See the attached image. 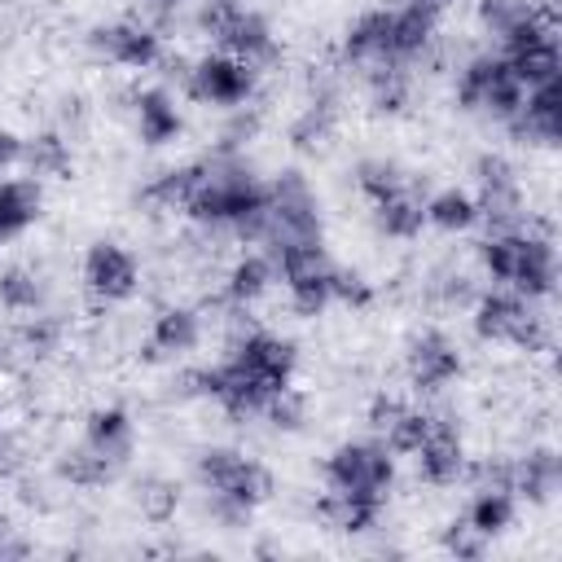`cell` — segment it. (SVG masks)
Returning <instances> with one entry per match:
<instances>
[{"instance_id": "5bb4252c", "label": "cell", "mask_w": 562, "mask_h": 562, "mask_svg": "<svg viewBox=\"0 0 562 562\" xmlns=\"http://www.w3.org/2000/svg\"><path fill=\"white\" fill-rule=\"evenodd\" d=\"M509 465H514V496L518 505H549L562 487V461L553 452V443H531L509 452Z\"/></svg>"}, {"instance_id": "8992f818", "label": "cell", "mask_w": 562, "mask_h": 562, "mask_svg": "<svg viewBox=\"0 0 562 562\" xmlns=\"http://www.w3.org/2000/svg\"><path fill=\"white\" fill-rule=\"evenodd\" d=\"M140 281H145V263L132 246L114 241V237H97L83 259H79V285L83 294L105 312V307H123L140 294Z\"/></svg>"}, {"instance_id": "4316f807", "label": "cell", "mask_w": 562, "mask_h": 562, "mask_svg": "<svg viewBox=\"0 0 562 562\" xmlns=\"http://www.w3.org/2000/svg\"><path fill=\"white\" fill-rule=\"evenodd\" d=\"M18 162H22V136L13 127H0V176L18 171Z\"/></svg>"}, {"instance_id": "ffe728a7", "label": "cell", "mask_w": 562, "mask_h": 562, "mask_svg": "<svg viewBox=\"0 0 562 562\" xmlns=\"http://www.w3.org/2000/svg\"><path fill=\"white\" fill-rule=\"evenodd\" d=\"M338 140V97H307L290 123V145L299 154H325Z\"/></svg>"}, {"instance_id": "603a6c76", "label": "cell", "mask_w": 562, "mask_h": 562, "mask_svg": "<svg viewBox=\"0 0 562 562\" xmlns=\"http://www.w3.org/2000/svg\"><path fill=\"white\" fill-rule=\"evenodd\" d=\"M259 422H263V426H272L277 435H299V430L312 422V400H307V391H299L294 382L277 386V391L263 400Z\"/></svg>"}, {"instance_id": "9c48e42d", "label": "cell", "mask_w": 562, "mask_h": 562, "mask_svg": "<svg viewBox=\"0 0 562 562\" xmlns=\"http://www.w3.org/2000/svg\"><path fill=\"white\" fill-rule=\"evenodd\" d=\"M127 119H132V132L145 149H167L180 140L184 132V110H180V92L167 88V83H140L127 92Z\"/></svg>"}, {"instance_id": "277c9868", "label": "cell", "mask_w": 562, "mask_h": 562, "mask_svg": "<svg viewBox=\"0 0 562 562\" xmlns=\"http://www.w3.org/2000/svg\"><path fill=\"white\" fill-rule=\"evenodd\" d=\"M193 483H198L202 496L237 501L246 509H259L277 492L272 470L259 457H250V452H241L233 443H206V448H198V457H193Z\"/></svg>"}, {"instance_id": "30bf717a", "label": "cell", "mask_w": 562, "mask_h": 562, "mask_svg": "<svg viewBox=\"0 0 562 562\" xmlns=\"http://www.w3.org/2000/svg\"><path fill=\"white\" fill-rule=\"evenodd\" d=\"M474 26L487 35V48L505 53L540 26H558L553 0H474Z\"/></svg>"}, {"instance_id": "e0dca14e", "label": "cell", "mask_w": 562, "mask_h": 562, "mask_svg": "<svg viewBox=\"0 0 562 562\" xmlns=\"http://www.w3.org/2000/svg\"><path fill=\"white\" fill-rule=\"evenodd\" d=\"M422 198L426 193H417V184H413V189H400V193H386V198L369 202V220H373L378 237H386V241H417L426 233Z\"/></svg>"}, {"instance_id": "7c38bea8", "label": "cell", "mask_w": 562, "mask_h": 562, "mask_svg": "<svg viewBox=\"0 0 562 562\" xmlns=\"http://www.w3.org/2000/svg\"><path fill=\"white\" fill-rule=\"evenodd\" d=\"M79 443L119 479L136 457V422L123 404H101V408L88 413V422L79 430Z\"/></svg>"}, {"instance_id": "5b68a950", "label": "cell", "mask_w": 562, "mask_h": 562, "mask_svg": "<svg viewBox=\"0 0 562 562\" xmlns=\"http://www.w3.org/2000/svg\"><path fill=\"white\" fill-rule=\"evenodd\" d=\"M259 83L263 75L250 70L246 61H237L233 53H220V48H206L198 57H189V70H184V83H180V97L193 101V105H211V110H237V105H250L259 97Z\"/></svg>"}, {"instance_id": "8fae6325", "label": "cell", "mask_w": 562, "mask_h": 562, "mask_svg": "<svg viewBox=\"0 0 562 562\" xmlns=\"http://www.w3.org/2000/svg\"><path fill=\"white\" fill-rule=\"evenodd\" d=\"M206 342V312L193 303H167L154 312L149 329H145V356L162 360V364H180L189 360L198 347Z\"/></svg>"}, {"instance_id": "cb8c5ba5", "label": "cell", "mask_w": 562, "mask_h": 562, "mask_svg": "<svg viewBox=\"0 0 562 562\" xmlns=\"http://www.w3.org/2000/svg\"><path fill=\"white\" fill-rule=\"evenodd\" d=\"M132 501H136V514L149 518V522H167L176 518V505H180V487L162 474H140L136 487H132Z\"/></svg>"}, {"instance_id": "484cf974", "label": "cell", "mask_w": 562, "mask_h": 562, "mask_svg": "<svg viewBox=\"0 0 562 562\" xmlns=\"http://www.w3.org/2000/svg\"><path fill=\"white\" fill-rule=\"evenodd\" d=\"M373 303V281L347 263L334 268V307H369Z\"/></svg>"}, {"instance_id": "7402d4cb", "label": "cell", "mask_w": 562, "mask_h": 562, "mask_svg": "<svg viewBox=\"0 0 562 562\" xmlns=\"http://www.w3.org/2000/svg\"><path fill=\"white\" fill-rule=\"evenodd\" d=\"M351 180H356V189H360L364 202H378L386 193H400V189H413L417 184V176L395 154H369V158H360L356 171H351Z\"/></svg>"}, {"instance_id": "2e32d148", "label": "cell", "mask_w": 562, "mask_h": 562, "mask_svg": "<svg viewBox=\"0 0 562 562\" xmlns=\"http://www.w3.org/2000/svg\"><path fill=\"white\" fill-rule=\"evenodd\" d=\"M44 215V184L26 171L0 176V241L26 237Z\"/></svg>"}, {"instance_id": "d4e9b609", "label": "cell", "mask_w": 562, "mask_h": 562, "mask_svg": "<svg viewBox=\"0 0 562 562\" xmlns=\"http://www.w3.org/2000/svg\"><path fill=\"white\" fill-rule=\"evenodd\" d=\"M263 132V110H259V101H250V105H237V110H224V123H220V140H215V149H237V154H246L250 149V140Z\"/></svg>"}, {"instance_id": "7a4b0ae2", "label": "cell", "mask_w": 562, "mask_h": 562, "mask_svg": "<svg viewBox=\"0 0 562 562\" xmlns=\"http://www.w3.org/2000/svg\"><path fill=\"white\" fill-rule=\"evenodd\" d=\"M395 483H400V457L378 435L342 439L321 461V492L369 505V509H386V496L395 492Z\"/></svg>"}, {"instance_id": "ac0fdd59", "label": "cell", "mask_w": 562, "mask_h": 562, "mask_svg": "<svg viewBox=\"0 0 562 562\" xmlns=\"http://www.w3.org/2000/svg\"><path fill=\"white\" fill-rule=\"evenodd\" d=\"M70 167H75V154H70V136L61 127H40V132L22 136V162H18V171H26L40 184H48V180H66Z\"/></svg>"}, {"instance_id": "3957f363", "label": "cell", "mask_w": 562, "mask_h": 562, "mask_svg": "<svg viewBox=\"0 0 562 562\" xmlns=\"http://www.w3.org/2000/svg\"><path fill=\"white\" fill-rule=\"evenodd\" d=\"M522 83L518 75L509 70V61L496 53V48H470L461 61H457V75H452V97L465 114H479L496 127H505L514 119V110L522 105Z\"/></svg>"}, {"instance_id": "52a82bcc", "label": "cell", "mask_w": 562, "mask_h": 562, "mask_svg": "<svg viewBox=\"0 0 562 562\" xmlns=\"http://www.w3.org/2000/svg\"><path fill=\"white\" fill-rule=\"evenodd\" d=\"M465 373V351L443 325H417L404 338V378L413 395H439L452 391Z\"/></svg>"}, {"instance_id": "44dd1931", "label": "cell", "mask_w": 562, "mask_h": 562, "mask_svg": "<svg viewBox=\"0 0 562 562\" xmlns=\"http://www.w3.org/2000/svg\"><path fill=\"white\" fill-rule=\"evenodd\" d=\"M461 518H465L483 540H496L501 531L514 527V518H518V496H514V492H501V487H474V492L465 496Z\"/></svg>"}, {"instance_id": "d6986e66", "label": "cell", "mask_w": 562, "mask_h": 562, "mask_svg": "<svg viewBox=\"0 0 562 562\" xmlns=\"http://www.w3.org/2000/svg\"><path fill=\"white\" fill-rule=\"evenodd\" d=\"M422 211H426V228H435L443 237H474L479 233V206H474L470 189H457V184L430 189L422 198Z\"/></svg>"}, {"instance_id": "83f0119b", "label": "cell", "mask_w": 562, "mask_h": 562, "mask_svg": "<svg viewBox=\"0 0 562 562\" xmlns=\"http://www.w3.org/2000/svg\"><path fill=\"white\" fill-rule=\"evenodd\" d=\"M422 4H430V9H439V13H443V9L452 4V0H422Z\"/></svg>"}, {"instance_id": "4fadbf2b", "label": "cell", "mask_w": 562, "mask_h": 562, "mask_svg": "<svg viewBox=\"0 0 562 562\" xmlns=\"http://www.w3.org/2000/svg\"><path fill=\"white\" fill-rule=\"evenodd\" d=\"M505 132L527 149H553L562 136V79L536 83L522 92V105L505 123Z\"/></svg>"}, {"instance_id": "9a60e30c", "label": "cell", "mask_w": 562, "mask_h": 562, "mask_svg": "<svg viewBox=\"0 0 562 562\" xmlns=\"http://www.w3.org/2000/svg\"><path fill=\"white\" fill-rule=\"evenodd\" d=\"M44 307H53V285H48L44 268L31 259H4L0 263V312L9 321H18V316H35Z\"/></svg>"}, {"instance_id": "ba28073f", "label": "cell", "mask_w": 562, "mask_h": 562, "mask_svg": "<svg viewBox=\"0 0 562 562\" xmlns=\"http://www.w3.org/2000/svg\"><path fill=\"white\" fill-rule=\"evenodd\" d=\"M167 44H162V31L149 26L145 18H114V22H97L88 31V57L110 66V70H154L162 61Z\"/></svg>"}, {"instance_id": "6da1fadb", "label": "cell", "mask_w": 562, "mask_h": 562, "mask_svg": "<svg viewBox=\"0 0 562 562\" xmlns=\"http://www.w3.org/2000/svg\"><path fill=\"white\" fill-rule=\"evenodd\" d=\"M487 285H505L527 299H553L558 290V241L549 215H536L509 233H474L470 250Z\"/></svg>"}]
</instances>
